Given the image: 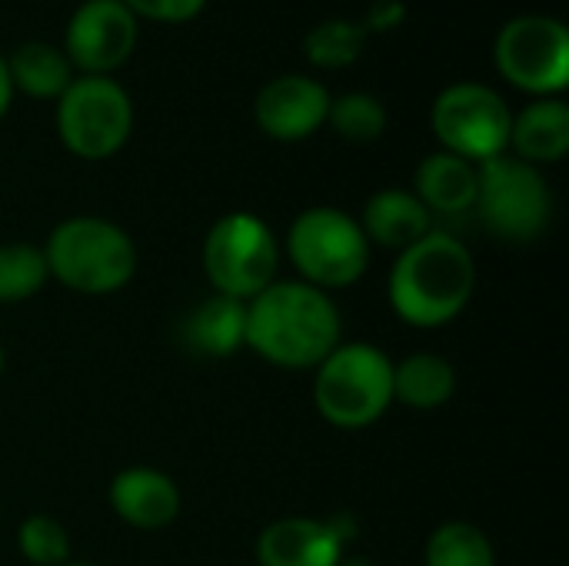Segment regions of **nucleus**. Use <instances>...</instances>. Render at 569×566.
<instances>
[{"mask_svg":"<svg viewBox=\"0 0 569 566\" xmlns=\"http://www.w3.org/2000/svg\"><path fill=\"white\" fill-rule=\"evenodd\" d=\"M337 344V304L303 280H273L267 290L247 300L243 347H250L267 364L287 370L317 367Z\"/></svg>","mask_w":569,"mask_h":566,"instance_id":"nucleus-1","label":"nucleus"},{"mask_svg":"<svg viewBox=\"0 0 569 566\" xmlns=\"http://www.w3.org/2000/svg\"><path fill=\"white\" fill-rule=\"evenodd\" d=\"M477 287L473 254L450 234L430 230L400 250L390 270V304L410 327L433 330L463 314Z\"/></svg>","mask_w":569,"mask_h":566,"instance_id":"nucleus-2","label":"nucleus"},{"mask_svg":"<svg viewBox=\"0 0 569 566\" xmlns=\"http://www.w3.org/2000/svg\"><path fill=\"white\" fill-rule=\"evenodd\" d=\"M43 260L50 277L63 287L87 297H103L130 284L137 270V247L110 220L70 217L53 227Z\"/></svg>","mask_w":569,"mask_h":566,"instance_id":"nucleus-3","label":"nucleus"},{"mask_svg":"<svg viewBox=\"0 0 569 566\" xmlns=\"http://www.w3.org/2000/svg\"><path fill=\"white\" fill-rule=\"evenodd\" d=\"M313 404L340 430L377 424L393 404V360L373 344H337L317 364Z\"/></svg>","mask_w":569,"mask_h":566,"instance_id":"nucleus-4","label":"nucleus"},{"mask_svg":"<svg viewBox=\"0 0 569 566\" xmlns=\"http://www.w3.org/2000/svg\"><path fill=\"white\" fill-rule=\"evenodd\" d=\"M287 250L303 284L323 294L357 284L370 264V244L360 230V220L337 207L303 210L290 227Z\"/></svg>","mask_w":569,"mask_h":566,"instance_id":"nucleus-5","label":"nucleus"},{"mask_svg":"<svg viewBox=\"0 0 569 566\" xmlns=\"http://www.w3.org/2000/svg\"><path fill=\"white\" fill-rule=\"evenodd\" d=\"M483 227L510 244L540 237L553 214V197L543 173L517 157H493L477 167V203Z\"/></svg>","mask_w":569,"mask_h":566,"instance_id":"nucleus-6","label":"nucleus"},{"mask_svg":"<svg viewBox=\"0 0 569 566\" xmlns=\"http://www.w3.org/2000/svg\"><path fill=\"white\" fill-rule=\"evenodd\" d=\"M280 250L273 230L257 214L220 217L203 240V270L217 294L233 300H253L277 280Z\"/></svg>","mask_w":569,"mask_h":566,"instance_id":"nucleus-7","label":"nucleus"},{"mask_svg":"<svg viewBox=\"0 0 569 566\" xmlns=\"http://www.w3.org/2000/svg\"><path fill=\"white\" fill-rule=\"evenodd\" d=\"M133 127V107L127 90L110 80L87 73L70 80L57 103V130L60 140L83 160H107L113 157Z\"/></svg>","mask_w":569,"mask_h":566,"instance_id":"nucleus-8","label":"nucleus"},{"mask_svg":"<svg viewBox=\"0 0 569 566\" xmlns=\"http://www.w3.org/2000/svg\"><path fill=\"white\" fill-rule=\"evenodd\" d=\"M513 113L503 97L483 83H457L447 87L433 103V133L447 147L470 163H487L510 147Z\"/></svg>","mask_w":569,"mask_h":566,"instance_id":"nucleus-9","label":"nucleus"},{"mask_svg":"<svg viewBox=\"0 0 569 566\" xmlns=\"http://www.w3.org/2000/svg\"><path fill=\"white\" fill-rule=\"evenodd\" d=\"M497 63L510 83L557 93L569 80V30L553 17H517L497 37Z\"/></svg>","mask_w":569,"mask_h":566,"instance_id":"nucleus-10","label":"nucleus"},{"mask_svg":"<svg viewBox=\"0 0 569 566\" xmlns=\"http://www.w3.org/2000/svg\"><path fill=\"white\" fill-rule=\"evenodd\" d=\"M137 43V17L120 0H87L67 27V60L103 73L120 67Z\"/></svg>","mask_w":569,"mask_h":566,"instance_id":"nucleus-11","label":"nucleus"},{"mask_svg":"<svg viewBox=\"0 0 569 566\" xmlns=\"http://www.w3.org/2000/svg\"><path fill=\"white\" fill-rule=\"evenodd\" d=\"M330 93L323 83L287 73L270 80L257 97V123L273 140H303L327 123Z\"/></svg>","mask_w":569,"mask_h":566,"instance_id":"nucleus-12","label":"nucleus"},{"mask_svg":"<svg viewBox=\"0 0 569 566\" xmlns=\"http://www.w3.org/2000/svg\"><path fill=\"white\" fill-rule=\"evenodd\" d=\"M110 510L137 530H163L180 517L177 484L153 467H127L110 480Z\"/></svg>","mask_w":569,"mask_h":566,"instance_id":"nucleus-13","label":"nucleus"},{"mask_svg":"<svg viewBox=\"0 0 569 566\" xmlns=\"http://www.w3.org/2000/svg\"><path fill=\"white\" fill-rule=\"evenodd\" d=\"M257 560L260 566H340L343 537L333 524L287 517L260 534Z\"/></svg>","mask_w":569,"mask_h":566,"instance_id":"nucleus-14","label":"nucleus"},{"mask_svg":"<svg viewBox=\"0 0 569 566\" xmlns=\"http://www.w3.org/2000/svg\"><path fill=\"white\" fill-rule=\"evenodd\" d=\"M360 230L367 244H380L387 250H407L433 230V214L420 203L417 193L390 187L367 200Z\"/></svg>","mask_w":569,"mask_h":566,"instance_id":"nucleus-15","label":"nucleus"},{"mask_svg":"<svg viewBox=\"0 0 569 566\" xmlns=\"http://www.w3.org/2000/svg\"><path fill=\"white\" fill-rule=\"evenodd\" d=\"M417 197L430 214L457 217L477 203V167L457 153H430L417 170Z\"/></svg>","mask_w":569,"mask_h":566,"instance_id":"nucleus-16","label":"nucleus"},{"mask_svg":"<svg viewBox=\"0 0 569 566\" xmlns=\"http://www.w3.org/2000/svg\"><path fill=\"white\" fill-rule=\"evenodd\" d=\"M510 147L523 163H557L569 150V107L563 100L530 103L510 127Z\"/></svg>","mask_w":569,"mask_h":566,"instance_id":"nucleus-17","label":"nucleus"},{"mask_svg":"<svg viewBox=\"0 0 569 566\" xmlns=\"http://www.w3.org/2000/svg\"><path fill=\"white\" fill-rule=\"evenodd\" d=\"M243 327H247V304L213 294L187 317L183 337L187 347L203 357H230L243 347Z\"/></svg>","mask_w":569,"mask_h":566,"instance_id":"nucleus-18","label":"nucleus"},{"mask_svg":"<svg viewBox=\"0 0 569 566\" xmlns=\"http://www.w3.org/2000/svg\"><path fill=\"white\" fill-rule=\"evenodd\" d=\"M457 394V370L437 354H413L393 364V400L410 410H440Z\"/></svg>","mask_w":569,"mask_h":566,"instance_id":"nucleus-19","label":"nucleus"},{"mask_svg":"<svg viewBox=\"0 0 569 566\" xmlns=\"http://www.w3.org/2000/svg\"><path fill=\"white\" fill-rule=\"evenodd\" d=\"M7 73H10L13 87H20L30 97H40V100L60 97L70 87L67 53L57 50L53 43H43V40L20 43L7 60Z\"/></svg>","mask_w":569,"mask_h":566,"instance_id":"nucleus-20","label":"nucleus"},{"mask_svg":"<svg viewBox=\"0 0 569 566\" xmlns=\"http://www.w3.org/2000/svg\"><path fill=\"white\" fill-rule=\"evenodd\" d=\"M427 566H497V550L490 537L463 520L443 524L430 534L427 550H423Z\"/></svg>","mask_w":569,"mask_h":566,"instance_id":"nucleus-21","label":"nucleus"},{"mask_svg":"<svg viewBox=\"0 0 569 566\" xmlns=\"http://www.w3.org/2000/svg\"><path fill=\"white\" fill-rule=\"evenodd\" d=\"M50 280L43 250L33 244H0V304H23Z\"/></svg>","mask_w":569,"mask_h":566,"instance_id":"nucleus-22","label":"nucleus"},{"mask_svg":"<svg viewBox=\"0 0 569 566\" xmlns=\"http://www.w3.org/2000/svg\"><path fill=\"white\" fill-rule=\"evenodd\" d=\"M327 120L353 143H370L387 130V110L373 93H343L340 100H330Z\"/></svg>","mask_w":569,"mask_h":566,"instance_id":"nucleus-23","label":"nucleus"},{"mask_svg":"<svg viewBox=\"0 0 569 566\" xmlns=\"http://www.w3.org/2000/svg\"><path fill=\"white\" fill-rule=\"evenodd\" d=\"M17 547L23 560L33 566H63L70 564V534L60 520L47 514H33L17 530Z\"/></svg>","mask_w":569,"mask_h":566,"instance_id":"nucleus-24","label":"nucleus"},{"mask_svg":"<svg viewBox=\"0 0 569 566\" xmlns=\"http://www.w3.org/2000/svg\"><path fill=\"white\" fill-rule=\"evenodd\" d=\"M363 47V27L347 20H327L307 37V53L313 63L323 67H343L350 63Z\"/></svg>","mask_w":569,"mask_h":566,"instance_id":"nucleus-25","label":"nucleus"},{"mask_svg":"<svg viewBox=\"0 0 569 566\" xmlns=\"http://www.w3.org/2000/svg\"><path fill=\"white\" fill-rule=\"evenodd\" d=\"M133 17L143 13L150 20H163V23H183L190 17H197L203 10L207 0H120Z\"/></svg>","mask_w":569,"mask_h":566,"instance_id":"nucleus-26","label":"nucleus"},{"mask_svg":"<svg viewBox=\"0 0 569 566\" xmlns=\"http://www.w3.org/2000/svg\"><path fill=\"white\" fill-rule=\"evenodd\" d=\"M10 97H13V83H10V73H7V60L0 57V117L10 107Z\"/></svg>","mask_w":569,"mask_h":566,"instance_id":"nucleus-27","label":"nucleus"},{"mask_svg":"<svg viewBox=\"0 0 569 566\" xmlns=\"http://www.w3.org/2000/svg\"><path fill=\"white\" fill-rule=\"evenodd\" d=\"M0 377H3V347H0Z\"/></svg>","mask_w":569,"mask_h":566,"instance_id":"nucleus-28","label":"nucleus"},{"mask_svg":"<svg viewBox=\"0 0 569 566\" xmlns=\"http://www.w3.org/2000/svg\"><path fill=\"white\" fill-rule=\"evenodd\" d=\"M63 566H90V564H63Z\"/></svg>","mask_w":569,"mask_h":566,"instance_id":"nucleus-29","label":"nucleus"}]
</instances>
